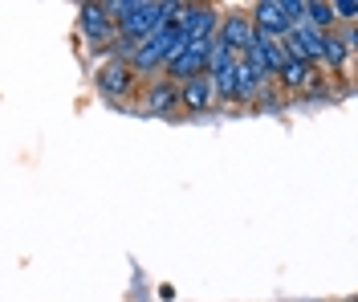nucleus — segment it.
Segmentation results:
<instances>
[{
    "instance_id": "7ed1b4c3",
    "label": "nucleus",
    "mask_w": 358,
    "mask_h": 302,
    "mask_svg": "<svg viewBox=\"0 0 358 302\" xmlns=\"http://www.w3.org/2000/svg\"><path fill=\"white\" fill-rule=\"evenodd\" d=\"M94 86H98V94H102V98L122 102V98L134 90V70H131V62H122V57H106V62L98 66V74H94Z\"/></svg>"
},
{
    "instance_id": "0eeeda50",
    "label": "nucleus",
    "mask_w": 358,
    "mask_h": 302,
    "mask_svg": "<svg viewBox=\"0 0 358 302\" xmlns=\"http://www.w3.org/2000/svg\"><path fill=\"white\" fill-rule=\"evenodd\" d=\"M252 37H257V33H252V21H248V13H236V8H232V13H220V25H216V41H220L228 53H236V57H241V53L252 46Z\"/></svg>"
},
{
    "instance_id": "9b49d317",
    "label": "nucleus",
    "mask_w": 358,
    "mask_h": 302,
    "mask_svg": "<svg viewBox=\"0 0 358 302\" xmlns=\"http://www.w3.org/2000/svg\"><path fill=\"white\" fill-rule=\"evenodd\" d=\"M241 57H248V62H252L257 70L265 74V78H277V70L285 66V57H289V53H285V46H281V41H268V37H252V46H248L245 53H241Z\"/></svg>"
},
{
    "instance_id": "2eb2a0df",
    "label": "nucleus",
    "mask_w": 358,
    "mask_h": 302,
    "mask_svg": "<svg viewBox=\"0 0 358 302\" xmlns=\"http://www.w3.org/2000/svg\"><path fill=\"white\" fill-rule=\"evenodd\" d=\"M330 8H334V21H346V25L358 21V0H334Z\"/></svg>"
},
{
    "instance_id": "f8f14e48",
    "label": "nucleus",
    "mask_w": 358,
    "mask_h": 302,
    "mask_svg": "<svg viewBox=\"0 0 358 302\" xmlns=\"http://www.w3.org/2000/svg\"><path fill=\"white\" fill-rule=\"evenodd\" d=\"M273 82L289 94H301V90H310V86H317V66L313 62H301V57H285V66L277 70Z\"/></svg>"
},
{
    "instance_id": "39448f33",
    "label": "nucleus",
    "mask_w": 358,
    "mask_h": 302,
    "mask_svg": "<svg viewBox=\"0 0 358 302\" xmlns=\"http://www.w3.org/2000/svg\"><path fill=\"white\" fill-rule=\"evenodd\" d=\"M176 25L183 33V41H212L216 25H220V8H212V4H183Z\"/></svg>"
},
{
    "instance_id": "4468645a",
    "label": "nucleus",
    "mask_w": 358,
    "mask_h": 302,
    "mask_svg": "<svg viewBox=\"0 0 358 302\" xmlns=\"http://www.w3.org/2000/svg\"><path fill=\"white\" fill-rule=\"evenodd\" d=\"M301 25H310L317 33H338V21H334V8L326 0H306V13H301Z\"/></svg>"
},
{
    "instance_id": "9d476101",
    "label": "nucleus",
    "mask_w": 358,
    "mask_h": 302,
    "mask_svg": "<svg viewBox=\"0 0 358 302\" xmlns=\"http://www.w3.org/2000/svg\"><path fill=\"white\" fill-rule=\"evenodd\" d=\"M212 107H216V94H212L208 74L179 82V111H187V115H208Z\"/></svg>"
},
{
    "instance_id": "423d86ee",
    "label": "nucleus",
    "mask_w": 358,
    "mask_h": 302,
    "mask_svg": "<svg viewBox=\"0 0 358 302\" xmlns=\"http://www.w3.org/2000/svg\"><path fill=\"white\" fill-rule=\"evenodd\" d=\"M78 29L86 33V41L94 49H106L114 37H118V33H114V17L106 13V4H82V8H78Z\"/></svg>"
},
{
    "instance_id": "6e6552de",
    "label": "nucleus",
    "mask_w": 358,
    "mask_h": 302,
    "mask_svg": "<svg viewBox=\"0 0 358 302\" xmlns=\"http://www.w3.org/2000/svg\"><path fill=\"white\" fill-rule=\"evenodd\" d=\"M268 90V78L248 57H236V86H232V102H241V107H252V102H261Z\"/></svg>"
},
{
    "instance_id": "ddd939ff",
    "label": "nucleus",
    "mask_w": 358,
    "mask_h": 302,
    "mask_svg": "<svg viewBox=\"0 0 358 302\" xmlns=\"http://www.w3.org/2000/svg\"><path fill=\"white\" fill-rule=\"evenodd\" d=\"M355 53V25L346 33H326L322 41V53H317V66H330V70H342Z\"/></svg>"
},
{
    "instance_id": "f257e3e1",
    "label": "nucleus",
    "mask_w": 358,
    "mask_h": 302,
    "mask_svg": "<svg viewBox=\"0 0 358 302\" xmlns=\"http://www.w3.org/2000/svg\"><path fill=\"white\" fill-rule=\"evenodd\" d=\"M106 13L114 17V33L122 41L138 46L143 37H151L167 21H176L179 13H183V4L179 0H110Z\"/></svg>"
},
{
    "instance_id": "20e7f679",
    "label": "nucleus",
    "mask_w": 358,
    "mask_h": 302,
    "mask_svg": "<svg viewBox=\"0 0 358 302\" xmlns=\"http://www.w3.org/2000/svg\"><path fill=\"white\" fill-rule=\"evenodd\" d=\"M208 49H212V41H187V46L163 66V78L176 82V86L179 82H187V78H200V74L208 70Z\"/></svg>"
},
{
    "instance_id": "f03ea898",
    "label": "nucleus",
    "mask_w": 358,
    "mask_h": 302,
    "mask_svg": "<svg viewBox=\"0 0 358 302\" xmlns=\"http://www.w3.org/2000/svg\"><path fill=\"white\" fill-rule=\"evenodd\" d=\"M248 21H252V33L257 37H268V41H285L289 37V13H285V0H261L248 8Z\"/></svg>"
},
{
    "instance_id": "1a4fd4ad",
    "label": "nucleus",
    "mask_w": 358,
    "mask_h": 302,
    "mask_svg": "<svg viewBox=\"0 0 358 302\" xmlns=\"http://www.w3.org/2000/svg\"><path fill=\"white\" fill-rule=\"evenodd\" d=\"M143 111L155 118H167L171 111H179V86L176 82H167L163 74L147 82V90H143Z\"/></svg>"
}]
</instances>
